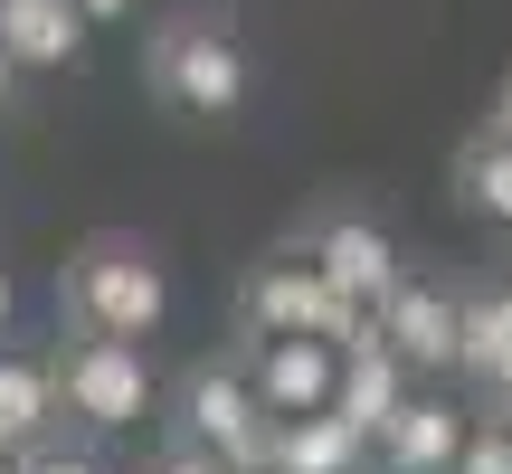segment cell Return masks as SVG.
<instances>
[{
	"instance_id": "277c9868",
	"label": "cell",
	"mask_w": 512,
	"mask_h": 474,
	"mask_svg": "<svg viewBox=\"0 0 512 474\" xmlns=\"http://www.w3.org/2000/svg\"><path fill=\"white\" fill-rule=\"evenodd\" d=\"M181 437L209 446L228 474H275V446H285V418H266V399H256L247 380V351H228V361H200L181 380Z\"/></svg>"
},
{
	"instance_id": "d6986e66",
	"label": "cell",
	"mask_w": 512,
	"mask_h": 474,
	"mask_svg": "<svg viewBox=\"0 0 512 474\" xmlns=\"http://www.w3.org/2000/svg\"><path fill=\"white\" fill-rule=\"evenodd\" d=\"M10 95H19V57L0 48V105H10Z\"/></svg>"
},
{
	"instance_id": "8992f818",
	"label": "cell",
	"mask_w": 512,
	"mask_h": 474,
	"mask_svg": "<svg viewBox=\"0 0 512 474\" xmlns=\"http://www.w3.org/2000/svg\"><path fill=\"white\" fill-rule=\"evenodd\" d=\"M304 256H313V266H323V275H332V285H342L361 313H380L389 294L408 285L399 247H389V228H380V219H361V209H332V219L304 237Z\"/></svg>"
},
{
	"instance_id": "ffe728a7",
	"label": "cell",
	"mask_w": 512,
	"mask_h": 474,
	"mask_svg": "<svg viewBox=\"0 0 512 474\" xmlns=\"http://www.w3.org/2000/svg\"><path fill=\"white\" fill-rule=\"evenodd\" d=\"M494 133H512V76H503V95H494Z\"/></svg>"
},
{
	"instance_id": "30bf717a",
	"label": "cell",
	"mask_w": 512,
	"mask_h": 474,
	"mask_svg": "<svg viewBox=\"0 0 512 474\" xmlns=\"http://www.w3.org/2000/svg\"><path fill=\"white\" fill-rule=\"evenodd\" d=\"M408 380H418V370H408L389 342H361V351H342V389H332V418H342V427H361V437L380 446V437H389V418H399V408L418 399Z\"/></svg>"
},
{
	"instance_id": "9a60e30c",
	"label": "cell",
	"mask_w": 512,
	"mask_h": 474,
	"mask_svg": "<svg viewBox=\"0 0 512 474\" xmlns=\"http://www.w3.org/2000/svg\"><path fill=\"white\" fill-rule=\"evenodd\" d=\"M456 474H512V427H494V418H475V437H465V456H456Z\"/></svg>"
},
{
	"instance_id": "52a82bcc",
	"label": "cell",
	"mask_w": 512,
	"mask_h": 474,
	"mask_svg": "<svg viewBox=\"0 0 512 474\" xmlns=\"http://www.w3.org/2000/svg\"><path fill=\"white\" fill-rule=\"evenodd\" d=\"M380 342L399 351L408 370H456V351H465V294L408 275V285L380 304Z\"/></svg>"
},
{
	"instance_id": "7402d4cb",
	"label": "cell",
	"mask_w": 512,
	"mask_h": 474,
	"mask_svg": "<svg viewBox=\"0 0 512 474\" xmlns=\"http://www.w3.org/2000/svg\"><path fill=\"white\" fill-rule=\"evenodd\" d=\"M484 418H494V427H512V399H484Z\"/></svg>"
},
{
	"instance_id": "6da1fadb",
	"label": "cell",
	"mask_w": 512,
	"mask_h": 474,
	"mask_svg": "<svg viewBox=\"0 0 512 474\" xmlns=\"http://www.w3.org/2000/svg\"><path fill=\"white\" fill-rule=\"evenodd\" d=\"M57 313L76 342H143L171 313V275L133 228H95L86 247L57 266Z\"/></svg>"
},
{
	"instance_id": "7c38bea8",
	"label": "cell",
	"mask_w": 512,
	"mask_h": 474,
	"mask_svg": "<svg viewBox=\"0 0 512 474\" xmlns=\"http://www.w3.org/2000/svg\"><path fill=\"white\" fill-rule=\"evenodd\" d=\"M95 19L76 0H0V48L19 57V76H48V67H76Z\"/></svg>"
},
{
	"instance_id": "cb8c5ba5",
	"label": "cell",
	"mask_w": 512,
	"mask_h": 474,
	"mask_svg": "<svg viewBox=\"0 0 512 474\" xmlns=\"http://www.w3.org/2000/svg\"><path fill=\"white\" fill-rule=\"evenodd\" d=\"M494 294H503V313H512V275H503V285H494Z\"/></svg>"
},
{
	"instance_id": "3957f363",
	"label": "cell",
	"mask_w": 512,
	"mask_h": 474,
	"mask_svg": "<svg viewBox=\"0 0 512 474\" xmlns=\"http://www.w3.org/2000/svg\"><path fill=\"white\" fill-rule=\"evenodd\" d=\"M143 76H152V95H162L171 114H200V124H219V114L247 105V48H238V29H228L219 10L171 19V29L152 38Z\"/></svg>"
},
{
	"instance_id": "ba28073f",
	"label": "cell",
	"mask_w": 512,
	"mask_h": 474,
	"mask_svg": "<svg viewBox=\"0 0 512 474\" xmlns=\"http://www.w3.org/2000/svg\"><path fill=\"white\" fill-rule=\"evenodd\" d=\"M247 380L266 399V418H323L342 389V351L332 342H247Z\"/></svg>"
},
{
	"instance_id": "ac0fdd59",
	"label": "cell",
	"mask_w": 512,
	"mask_h": 474,
	"mask_svg": "<svg viewBox=\"0 0 512 474\" xmlns=\"http://www.w3.org/2000/svg\"><path fill=\"white\" fill-rule=\"evenodd\" d=\"M76 10H86V19H124L133 0H76Z\"/></svg>"
},
{
	"instance_id": "8fae6325",
	"label": "cell",
	"mask_w": 512,
	"mask_h": 474,
	"mask_svg": "<svg viewBox=\"0 0 512 474\" xmlns=\"http://www.w3.org/2000/svg\"><path fill=\"white\" fill-rule=\"evenodd\" d=\"M465 437H475V418H465V408H446V399H408L370 456H380V474H456Z\"/></svg>"
},
{
	"instance_id": "9c48e42d",
	"label": "cell",
	"mask_w": 512,
	"mask_h": 474,
	"mask_svg": "<svg viewBox=\"0 0 512 474\" xmlns=\"http://www.w3.org/2000/svg\"><path fill=\"white\" fill-rule=\"evenodd\" d=\"M57 418H67L57 361H38V351H0V456H38V446H57Z\"/></svg>"
},
{
	"instance_id": "2e32d148",
	"label": "cell",
	"mask_w": 512,
	"mask_h": 474,
	"mask_svg": "<svg viewBox=\"0 0 512 474\" xmlns=\"http://www.w3.org/2000/svg\"><path fill=\"white\" fill-rule=\"evenodd\" d=\"M152 474H228V465L209 456V446H190V437H171L162 456H152Z\"/></svg>"
},
{
	"instance_id": "5b68a950",
	"label": "cell",
	"mask_w": 512,
	"mask_h": 474,
	"mask_svg": "<svg viewBox=\"0 0 512 474\" xmlns=\"http://www.w3.org/2000/svg\"><path fill=\"white\" fill-rule=\"evenodd\" d=\"M57 389H67V418L114 437L152 408V370H143V342H67L57 351Z\"/></svg>"
},
{
	"instance_id": "7a4b0ae2",
	"label": "cell",
	"mask_w": 512,
	"mask_h": 474,
	"mask_svg": "<svg viewBox=\"0 0 512 474\" xmlns=\"http://www.w3.org/2000/svg\"><path fill=\"white\" fill-rule=\"evenodd\" d=\"M238 332L247 342H332V351H361L380 342V313H361L304 247L266 256V266L238 285Z\"/></svg>"
},
{
	"instance_id": "44dd1931",
	"label": "cell",
	"mask_w": 512,
	"mask_h": 474,
	"mask_svg": "<svg viewBox=\"0 0 512 474\" xmlns=\"http://www.w3.org/2000/svg\"><path fill=\"white\" fill-rule=\"evenodd\" d=\"M10 313H19V294H10V266H0V332H10Z\"/></svg>"
},
{
	"instance_id": "4fadbf2b",
	"label": "cell",
	"mask_w": 512,
	"mask_h": 474,
	"mask_svg": "<svg viewBox=\"0 0 512 474\" xmlns=\"http://www.w3.org/2000/svg\"><path fill=\"white\" fill-rule=\"evenodd\" d=\"M370 465V437L361 427H342L323 408V418H285V446H275V474H361Z\"/></svg>"
},
{
	"instance_id": "e0dca14e",
	"label": "cell",
	"mask_w": 512,
	"mask_h": 474,
	"mask_svg": "<svg viewBox=\"0 0 512 474\" xmlns=\"http://www.w3.org/2000/svg\"><path fill=\"white\" fill-rule=\"evenodd\" d=\"M19 465H29V474H105L86 446H38V456H19Z\"/></svg>"
},
{
	"instance_id": "5bb4252c",
	"label": "cell",
	"mask_w": 512,
	"mask_h": 474,
	"mask_svg": "<svg viewBox=\"0 0 512 474\" xmlns=\"http://www.w3.org/2000/svg\"><path fill=\"white\" fill-rule=\"evenodd\" d=\"M456 190H465V209H475V219L512 228V133H494V124H484L475 143L456 152Z\"/></svg>"
},
{
	"instance_id": "603a6c76",
	"label": "cell",
	"mask_w": 512,
	"mask_h": 474,
	"mask_svg": "<svg viewBox=\"0 0 512 474\" xmlns=\"http://www.w3.org/2000/svg\"><path fill=\"white\" fill-rule=\"evenodd\" d=\"M0 474H29V465H19V456H0Z\"/></svg>"
}]
</instances>
